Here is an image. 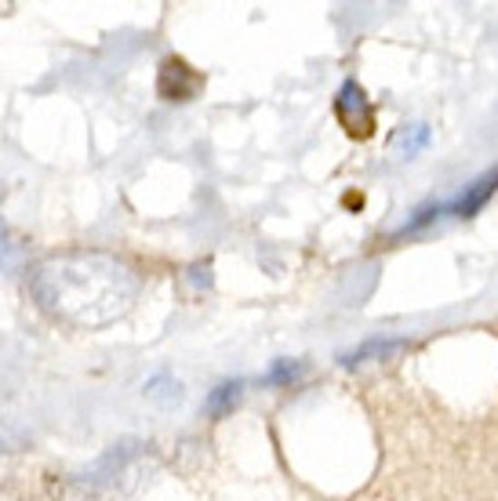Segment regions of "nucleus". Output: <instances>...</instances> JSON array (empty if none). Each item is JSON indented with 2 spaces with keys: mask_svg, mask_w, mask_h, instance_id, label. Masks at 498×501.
<instances>
[{
  "mask_svg": "<svg viewBox=\"0 0 498 501\" xmlns=\"http://www.w3.org/2000/svg\"><path fill=\"white\" fill-rule=\"evenodd\" d=\"M494 189H498V167H491V171L480 174L473 185H465L462 196H454V200L447 203V211L458 214V218H469V214H476V211L494 196Z\"/></svg>",
  "mask_w": 498,
  "mask_h": 501,
  "instance_id": "nucleus-1",
  "label": "nucleus"
},
{
  "mask_svg": "<svg viewBox=\"0 0 498 501\" xmlns=\"http://www.w3.org/2000/svg\"><path fill=\"white\" fill-rule=\"evenodd\" d=\"M338 113H342L345 131H353V134H367V131H371V105H367V98L360 94L356 84H345V87H342Z\"/></svg>",
  "mask_w": 498,
  "mask_h": 501,
  "instance_id": "nucleus-2",
  "label": "nucleus"
}]
</instances>
